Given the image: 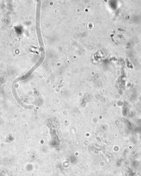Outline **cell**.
<instances>
[{
	"mask_svg": "<svg viewBox=\"0 0 141 176\" xmlns=\"http://www.w3.org/2000/svg\"><path fill=\"white\" fill-rule=\"evenodd\" d=\"M119 131L123 135H126L131 129V123L129 121L124 118H119L115 122Z\"/></svg>",
	"mask_w": 141,
	"mask_h": 176,
	"instance_id": "obj_1",
	"label": "cell"
}]
</instances>
